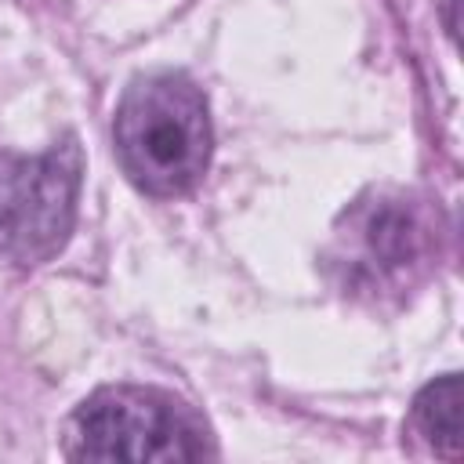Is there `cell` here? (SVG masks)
Wrapping results in <instances>:
<instances>
[{
	"label": "cell",
	"instance_id": "3957f363",
	"mask_svg": "<svg viewBox=\"0 0 464 464\" xmlns=\"http://www.w3.org/2000/svg\"><path fill=\"white\" fill-rule=\"evenodd\" d=\"M83 156L72 138L40 156L0 152V257L14 265L51 261L76 221Z\"/></svg>",
	"mask_w": 464,
	"mask_h": 464
},
{
	"label": "cell",
	"instance_id": "6da1fadb",
	"mask_svg": "<svg viewBox=\"0 0 464 464\" xmlns=\"http://www.w3.org/2000/svg\"><path fill=\"white\" fill-rule=\"evenodd\" d=\"M112 141L123 174L149 196L192 192L214 152V127L203 91L185 72L138 76L112 116Z\"/></svg>",
	"mask_w": 464,
	"mask_h": 464
},
{
	"label": "cell",
	"instance_id": "277c9868",
	"mask_svg": "<svg viewBox=\"0 0 464 464\" xmlns=\"http://www.w3.org/2000/svg\"><path fill=\"white\" fill-rule=\"evenodd\" d=\"M413 428L428 439V446L439 457L446 460L460 457V377L457 373H446L417 392Z\"/></svg>",
	"mask_w": 464,
	"mask_h": 464
},
{
	"label": "cell",
	"instance_id": "7a4b0ae2",
	"mask_svg": "<svg viewBox=\"0 0 464 464\" xmlns=\"http://www.w3.org/2000/svg\"><path fill=\"white\" fill-rule=\"evenodd\" d=\"M203 420L160 388L116 384L83 399L65 424L72 460H199L210 457Z\"/></svg>",
	"mask_w": 464,
	"mask_h": 464
},
{
	"label": "cell",
	"instance_id": "5b68a950",
	"mask_svg": "<svg viewBox=\"0 0 464 464\" xmlns=\"http://www.w3.org/2000/svg\"><path fill=\"white\" fill-rule=\"evenodd\" d=\"M366 250L377 257L384 268H402L413 265L424 250V232L410 210L399 207H381L366 221Z\"/></svg>",
	"mask_w": 464,
	"mask_h": 464
}]
</instances>
